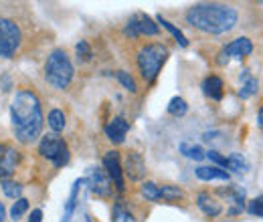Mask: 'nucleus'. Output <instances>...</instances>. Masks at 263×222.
<instances>
[{"label": "nucleus", "mask_w": 263, "mask_h": 222, "mask_svg": "<svg viewBox=\"0 0 263 222\" xmlns=\"http://www.w3.org/2000/svg\"><path fill=\"white\" fill-rule=\"evenodd\" d=\"M10 119H12L14 135L21 144L29 146V144L36 142L41 137L43 124H45L39 97L29 89L16 91L12 105H10Z\"/></svg>", "instance_id": "obj_1"}, {"label": "nucleus", "mask_w": 263, "mask_h": 222, "mask_svg": "<svg viewBox=\"0 0 263 222\" xmlns=\"http://www.w3.org/2000/svg\"><path fill=\"white\" fill-rule=\"evenodd\" d=\"M239 14L225 4H195L186 12V23L206 34H223L235 29Z\"/></svg>", "instance_id": "obj_2"}, {"label": "nucleus", "mask_w": 263, "mask_h": 222, "mask_svg": "<svg viewBox=\"0 0 263 222\" xmlns=\"http://www.w3.org/2000/svg\"><path fill=\"white\" fill-rule=\"evenodd\" d=\"M73 65L71 59L67 57L63 49H55L49 53L47 63H45V79L49 85H53L55 89H67L73 81Z\"/></svg>", "instance_id": "obj_3"}, {"label": "nucleus", "mask_w": 263, "mask_h": 222, "mask_svg": "<svg viewBox=\"0 0 263 222\" xmlns=\"http://www.w3.org/2000/svg\"><path fill=\"white\" fill-rule=\"evenodd\" d=\"M168 47L162 45V43H152V45H146L140 49L138 53V67H140V73L144 77V81L152 83L156 81L162 65L166 63L168 59Z\"/></svg>", "instance_id": "obj_4"}, {"label": "nucleus", "mask_w": 263, "mask_h": 222, "mask_svg": "<svg viewBox=\"0 0 263 222\" xmlns=\"http://www.w3.org/2000/svg\"><path fill=\"white\" fill-rule=\"evenodd\" d=\"M23 45V29L10 16H0V59H12Z\"/></svg>", "instance_id": "obj_5"}, {"label": "nucleus", "mask_w": 263, "mask_h": 222, "mask_svg": "<svg viewBox=\"0 0 263 222\" xmlns=\"http://www.w3.org/2000/svg\"><path fill=\"white\" fill-rule=\"evenodd\" d=\"M39 154L43 158L51 159L55 168H63L69 162V148L59 135H45L39 144Z\"/></svg>", "instance_id": "obj_6"}, {"label": "nucleus", "mask_w": 263, "mask_h": 222, "mask_svg": "<svg viewBox=\"0 0 263 222\" xmlns=\"http://www.w3.org/2000/svg\"><path fill=\"white\" fill-rule=\"evenodd\" d=\"M124 32L132 36V38H138V36H156L158 34V25L144 12H138L130 18V23L126 25Z\"/></svg>", "instance_id": "obj_7"}, {"label": "nucleus", "mask_w": 263, "mask_h": 222, "mask_svg": "<svg viewBox=\"0 0 263 222\" xmlns=\"http://www.w3.org/2000/svg\"><path fill=\"white\" fill-rule=\"evenodd\" d=\"M103 168H105V174L109 176V180L116 184V188L120 192L126 190V184H124V168H122V162H120V154L118 152H107L105 154Z\"/></svg>", "instance_id": "obj_8"}, {"label": "nucleus", "mask_w": 263, "mask_h": 222, "mask_svg": "<svg viewBox=\"0 0 263 222\" xmlns=\"http://www.w3.org/2000/svg\"><path fill=\"white\" fill-rule=\"evenodd\" d=\"M251 51H253V45H251V41L249 38H245V36H239V38H235V41H231L229 45L221 51V59H219V65H225L229 63L231 57H235V59H241V57H247V55H251Z\"/></svg>", "instance_id": "obj_9"}, {"label": "nucleus", "mask_w": 263, "mask_h": 222, "mask_svg": "<svg viewBox=\"0 0 263 222\" xmlns=\"http://www.w3.org/2000/svg\"><path fill=\"white\" fill-rule=\"evenodd\" d=\"M124 172H126V176H128L130 180H134V182L142 180V178L146 176V162L142 158V154H138V152H128L126 162H124Z\"/></svg>", "instance_id": "obj_10"}, {"label": "nucleus", "mask_w": 263, "mask_h": 222, "mask_svg": "<svg viewBox=\"0 0 263 222\" xmlns=\"http://www.w3.org/2000/svg\"><path fill=\"white\" fill-rule=\"evenodd\" d=\"M89 188L98 196H109L111 194V180L103 170L93 168L89 172Z\"/></svg>", "instance_id": "obj_11"}, {"label": "nucleus", "mask_w": 263, "mask_h": 222, "mask_svg": "<svg viewBox=\"0 0 263 222\" xmlns=\"http://www.w3.org/2000/svg\"><path fill=\"white\" fill-rule=\"evenodd\" d=\"M130 129V124L124 117H114L107 126H105V135L114 142V144H122L126 139V133Z\"/></svg>", "instance_id": "obj_12"}, {"label": "nucleus", "mask_w": 263, "mask_h": 222, "mask_svg": "<svg viewBox=\"0 0 263 222\" xmlns=\"http://www.w3.org/2000/svg\"><path fill=\"white\" fill-rule=\"evenodd\" d=\"M16 164H18V152L14 148L6 146L2 159H0V180H6L8 176H12L16 170Z\"/></svg>", "instance_id": "obj_13"}, {"label": "nucleus", "mask_w": 263, "mask_h": 222, "mask_svg": "<svg viewBox=\"0 0 263 222\" xmlns=\"http://www.w3.org/2000/svg\"><path fill=\"white\" fill-rule=\"evenodd\" d=\"M197 206L202 210V214L209 216V218H215V216H219L223 212L221 204L215 198H211V194H206V192H200L197 196Z\"/></svg>", "instance_id": "obj_14"}, {"label": "nucleus", "mask_w": 263, "mask_h": 222, "mask_svg": "<svg viewBox=\"0 0 263 222\" xmlns=\"http://www.w3.org/2000/svg\"><path fill=\"white\" fill-rule=\"evenodd\" d=\"M202 93L206 97H211V99H215V101L223 99V81H221L217 75L206 77V79L202 81Z\"/></svg>", "instance_id": "obj_15"}, {"label": "nucleus", "mask_w": 263, "mask_h": 222, "mask_svg": "<svg viewBox=\"0 0 263 222\" xmlns=\"http://www.w3.org/2000/svg\"><path fill=\"white\" fill-rule=\"evenodd\" d=\"M197 176L204 182H209V180H225V182H229L227 170H221L217 166H198Z\"/></svg>", "instance_id": "obj_16"}, {"label": "nucleus", "mask_w": 263, "mask_h": 222, "mask_svg": "<svg viewBox=\"0 0 263 222\" xmlns=\"http://www.w3.org/2000/svg\"><path fill=\"white\" fill-rule=\"evenodd\" d=\"M241 81H243V85H241V89H239V97L249 99L251 95H255V93H257L259 83H257V79H255V77H251V75H249V71H243Z\"/></svg>", "instance_id": "obj_17"}, {"label": "nucleus", "mask_w": 263, "mask_h": 222, "mask_svg": "<svg viewBox=\"0 0 263 222\" xmlns=\"http://www.w3.org/2000/svg\"><path fill=\"white\" fill-rule=\"evenodd\" d=\"M47 122H49V127L55 131V133H59V131H63L65 129V113L61 111V109H53V111H49V117H47Z\"/></svg>", "instance_id": "obj_18"}, {"label": "nucleus", "mask_w": 263, "mask_h": 222, "mask_svg": "<svg viewBox=\"0 0 263 222\" xmlns=\"http://www.w3.org/2000/svg\"><path fill=\"white\" fill-rule=\"evenodd\" d=\"M189 111V105L182 97H172L170 103H168V113L174 115V117H182L184 113Z\"/></svg>", "instance_id": "obj_19"}, {"label": "nucleus", "mask_w": 263, "mask_h": 222, "mask_svg": "<svg viewBox=\"0 0 263 222\" xmlns=\"http://www.w3.org/2000/svg\"><path fill=\"white\" fill-rule=\"evenodd\" d=\"M111 222H136V220H134L130 210L122 202H118L114 206V210H111Z\"/></svg>", "instance_id": "obj_20"}, {"label": "nucleus", "mask_w": 263, "mask_h": 222, "mask_svg": "<svg viewBox=\"0 0 263 222\" xmlns=\"http://www.w3.org/2000/svg\"><path fill=\"white\" fill-rule=\"evenodd\" d=\"M158 23H160V25L164 27L166 31H170L172 34H174V38H176V41L180 43V47H189V41H186V36L182 34V31H180V29H176V27H174L172 23H168V21H166L162 14H158Z\"/></svg>", "instance_id": "obj_21"}, {"label": "nucleus", "mask_w": 263, "mask_h": 222, "mask_svg": "<svg viewBox=\"0 0 263 222\" xmlns=\"http://www.w3.org/2000/svg\"><path fill=\"white\" fill-rule=\"evenodd\" d=\"M160 198L168 200V202H174V200H184V192L178 186H162L160 188Z\"/></svg>", "instance_id": "obj_22"}, {"label": "nucleus", "mask_w": 263, "mask_h": 222, "mask_svg": "<svg viewBox=\"0 0 263 222\" xmlns=\"http://www.w3.org/2000/svg\"><path fill=\"white\" fill-rule=\"evenodd\" d=\"M2 192H4L8 198H12V200L23 198V196H21V194H23V186H21L18 182H12V180H2Z\"/></svg>", "instance_id": "obj_23"}, {"label": "nucleus", "mask_w": 263, "mask_h": 222, "mask_svg": "<svg viewBox=\"0 0 263 222\" xmlns=\"http://www.w3.org/2000/svg\"><path fill=\"white\" fill-rule=\"evenodd\" d=\"M227 168L235 170V172H239V174H243V172H247V170H249L247 162L243 159L241 154H231L229 158H227Z\"/></svg>", "instance_id": "obj_24"}, {"label": "nucleus", "mask_w": 263, "mask_h": 222, "mask_svg": "<svg viewBox=\"0 0 263 222\" xmlns=\"http://www.w3.org/2000/svg\"><path fill=\"white\" fill-rule=\"evenodd\" d=\"M29 210V200L27 198H18L14 204H12V208H10V216H12V220H21V216L25 214Z\"/></svg>", "instance_id": "obj_25"}, {"label": "nucleus", "mask_w": 263, "mask_h": 222, "mask_svg": "<svg viewBox=\"0 0 263 222\" xmlns=\"http://www.w3.org/2000/svg\"><path fill=\"white\" fill-rule=\"evenodd\" d=\"M142 196L146 200H152V202L160 200V186H156L154 182H144L142 184Z\"/></svg>", "instance_id": "obj_26"}, {"label": "nucleus", "mask_w": 263, "mask_h": 222, "mask_svg": "<svg viewBox=\"0 0 263 222\" xmlns=\"http://www.w3.org/2000/svg\"><path fill=\"white\" fill-rule=\"evenodd\" d=\"M116 77H118V81H120L128 91H132V93H136V91H138L136 81H134V77H132L130 73H126V71H118V73H116Z\"/></svg>", "instance_id": "obj_27"}, {"label": "nucleus", "mask_w": 263, "mask_h": 222, "mask_svg": "<svg viewBox=\"0 0 263 222\" xmlns=\"http://www.w3.org/2000/svg\"><path fill=\"white\" fill-rule=\"evenodd\" d=\"M75 51H77L79 61H91V57H93V53H91V49H89V43H87V41H79V43H77V47H75Z\"/></svg>", "instance_id": "obj_28"}, {"label": "nucleus", "mask_w": 263, "mask_h": 222, "mask_svg": "<svg viewBox=\"0 0 263 222\" xmlns=\"http://www.w3.org/2000/svg\"><path fill=\"white\" fill-rule=\"evenodd\" d=\"M180 152H182L184 156H189V158H193V159H202V158H204V152H202L198 146H189V144H182V146H180Z\"/></svg>", "instance_id": "obj_29"}, {"label": "nucleus", "mask_w": 263, "mask_h": 222, "mask_svg": "<svg viewBox=\"0 0 263 222\" xmlns=\"http://www.w3.org/2000/svg\"><path fill=\"white\" fill-rule=\"evenodd\" d=\"M247 210H249L253 216H261V218H263V196L255 198V200H251Z\"/></svg>", "instance_id": "obj_30"}, {"label": "nucleus", "mask_w": 263, "mask_h": 222, "mask_svg": "<svg viewBox=\"0 0 263 222\" xmlns=\"http://www.w3.org/2000/svg\"><path fill=\"white\" fill-rule=\"evenodd\" d=\"M209 159H213L215 164H217V168H227V158H223L219 152H215V150H211V152H206L204 154Z\"/></svg>", "instance_id": "obj_31"}, {"label": "nucleus", "mask_w": 263, "mask_h": 222, "mask_svg": "<svg viewBox=\"0 0 263 222\" xmlns=\"http://www.w3.org/2000/svg\"><path fill=\"white\" fill-rule=\"evenodd\" d=\"M29 222H43V210H41V208L33 210V214H31Z\"/></svg>", "instance_id": "obj_32"}, {"label": "nucleus", "mask_w": 263, "mask_h": 222, "mask_svg": "<svg viewBox=\"0 0 263 222\" xmlns=\"http://www.w3.org/2000/svg\"><path fill=\"white\" fill-rule=\"evenodd\" d=\"M4 218H6V210H4V204L0 202V222H4Z\"/></svg>", "instance_id": "obj_33"}, {"label": "nucleus", "mask_w": 263, "mask_h": 222, "mask_svg": "<svg viewBox=\"0 0 263 222\" xmlns=\"http://www.w3.org/2000/svg\"><path fill=\"white\" fill-rule=\"evenodd\" d=\"M257 124H259V127L263 129V107L259 109V115H257Z\"/></svg>", "instance_id": "obj_34"}, {"label": "nucleus", "mask_w": 263, "mask_h": 222, "mask_svg": "<svg viewBox=\"0 0 263 222\" xmlns=\"http://www.w3.org/2000/svg\"><path fill=\"white\" fill-rule=\"evenodd\" d=\"M4 150H6V146H4V144H0V159H2V154H4Z\"/></svg>", "instance_id": "obj_35"}]
</instances>
